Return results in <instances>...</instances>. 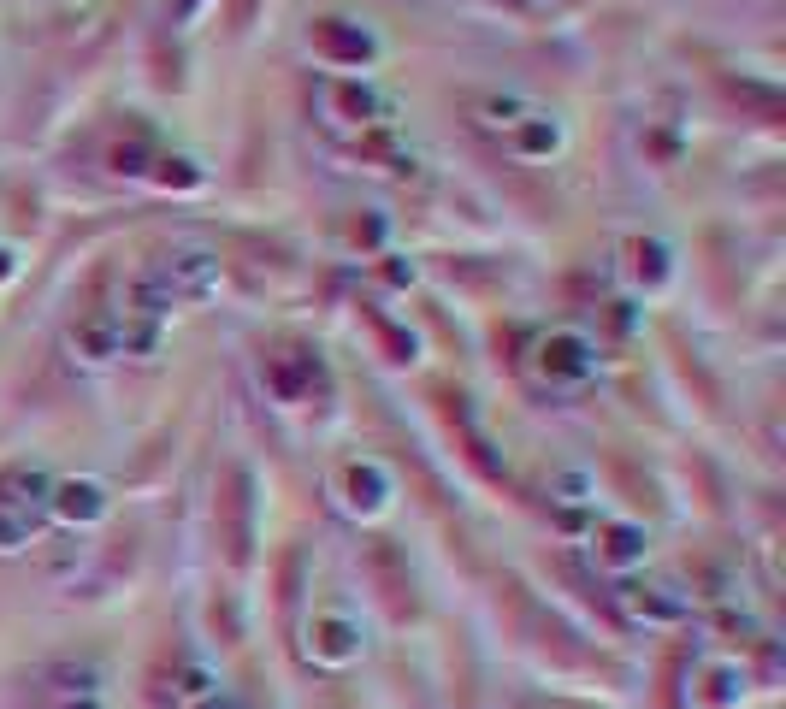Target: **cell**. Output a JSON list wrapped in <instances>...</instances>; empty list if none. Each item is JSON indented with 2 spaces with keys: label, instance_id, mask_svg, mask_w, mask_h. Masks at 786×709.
Wrapping results in <instances>:
<instances>
[{
  "label": "cell",
  "instance_id": "1",
  "mask_svg": "<svg viewBox=\"0 0 786 709\" xmlns=\"http://www.w3.org/2000/svg\"><path fill=\"white\" fill-rule=\"evenodd\" d=\"M544 361V373L550 379H586L591 373V343L586 337H574V331H556V337H544V349H538Z\"/></svg>",
  "mask_w": 786,
  "mask_h": 709
},
{
  "label": "cell",
  "instance_id": "2",
  "mask_svg": "<svg viewBox=\"0 0 786 709\" xmlns=\"http://www.w3.org/2000/svg\"><path fill=\"white\" fill-rule=\"evenodd\" d=\"M213 278H219V260L213 255H172L160 266V284L172 296H201V290H213Z\"/></svg>",
  "mask_w": 786,
  "mask_h": 709
},
{
  "label": "cell",
  "instance_id": "3",
  "mask_svg": "<svg viewBox=\"0 0 786 709\" xmlns=\"http://www.w3.org/2000/svg\"><path fill=\"white\" fill-rule=\"evenodd\" d=\"M320 101H326L331 125H367V113L379 107V101H373V89H361V83H326V89H320Z\"/></svg>",
  "mask_w": 786,
  "mask_h": 709
},
{
  "label": "cell",
  "instance_id": "4",
  "mask_svg": "<svg viewBox=\"0 0 786 709\" xmlns=\"http://www.w3.org/2000/svg\"><path fill=\"white\" fill-rule=\"evenodd\" d=\"M314 42H320L326 54H343V60H367V48H373L367 36H349V30H337V18H326V24L314 30Z\"/></svg>",
  "mask_w": 786,
  "mask_h": 709
},
{
  "label": "cell",
  "instance_id": "5",
  "mask_svg": "<svg viewBox=\"0 0 786 709\" xmlns=\"http://www.w3.org/2000/svg\"><path fill=\"white\" fill-rule=\"evenodd\" d=\"M521 101H515V95H503V101H485V125H503V130H515L521 125Z\"/></svg>",
  "mask_w": 786,
  "mask_h": 709
},
{
  "label": "cell",
  "instance_id": "6",
  "mask_svg": "<svg viewBox=\"0 0 786 709\" xmlns=\"http://www.w3.org/2000/svg\"><path fill=\"white\" fill-rule=\"evenodd\" d=\"M556 142H562V136H556V125H550V119H538V125H532V130L521 136V148H526V154H550Z\"/></svg>",
  "mask_w": 786,
  "mask_h": 709
},
{
  "label": "cell",
  "instance_id": "7",
  "mask_svg": "<svg viewBox=\"0 0 786 709\" xmlns=\"http://www.w3.org/2000/svg\"><path fill=\"white\" fill-rule=\"evenodd\" d=\"M113 166L119 172H142V148H113Z\"/></svg>",
  "mask_w": 786,
  "mask_h": 709
}]
</instances>
